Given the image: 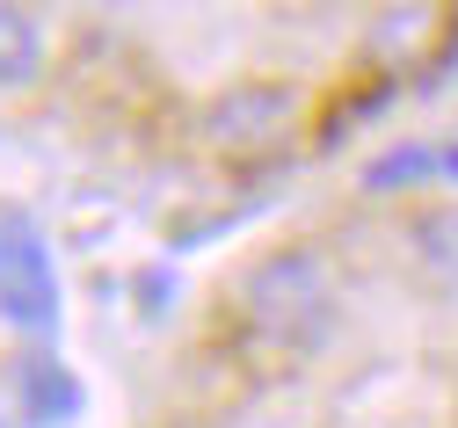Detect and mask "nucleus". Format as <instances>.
Listing matches in <instances>:
<instances>
[{"label":"nucleus","mask_w":458,"mask_h":428,"mask_svg":"<svg viewBox=\"0 0 458 428\" xmlns=\"http://www.w3.org/2000/svg\"><path fill=\"white\" fill-rule=\"evenodd\" d=\"M241 313H248V334L269 341V348H320V334L335 327V276L313 248H276L248 269V290H241Z\"/></svg>","instance_id":"f257e3e1"},{"label":"nucleus","mask_w":458,"mask_h":428,"mask_svg":"<svg viewBox=\"0 0 458 428\" xmlns=\"http://www.w3.org/2000/svg\"><path fill=\"white\" fill-rule=\"evenodd\" d=\"M0 313L15 327H51L59 320V283H51L44 239L22 225H0Z\"/></svg>","instance_id":"f03ea898"},{"label":"nucleus","mask_w":458,"mask_h":428,"mask_svg":"<svg viewBox=\"0 0 458 428\" xmlns=\"http://www.w3.org/2000/svg\"><path fill=\"white\" fill-rule=\"evenodd\" d=\"M284 124H292V95L269 88V80H248V88H225V95L211 102L204 138H211L218 153H255V146H269Z\"/></svg>","instance_id":"7ed1b4c3"},{"label":"nucleus","mask_w":458,"mask_h":428,"mask_svg":"<svg viewBox=\"0 0 458 428\" xmlns=\"http://www.w3.org/2000/svg\"><path fill=\"white\" fill-rule=\"evenodd\" d=\"M422 181H458V138H408L364 167V189H422Z\"/></svg>","instance_id":"20e7f679"},{"label":"nucleus","mask_w":458,"mask_h":428,"mask_svg":"<svg viewBox=\"0 0 458 428\" xmlns=\"http://www.w3.org/2000/svg\"><path fill=\"white\" fill-rule=\"evenodd\" d=\"M44 73V22L22 8H0V88H22Z\"/></svg>","instance_id":"39448f33"},{"label":"nucleus","mask_w":458,"mask_h":428,"mask_svg":"<svg viewBox=\"0 0 458 428\" xmlns=\"http://www.w3.org/2000/svg\"><path fill=\"white\" fill-rule=\"evenodd\" d=\"M22 399H30V421H73V407H81V378L59 371V356H30Z\"/></svg>","instance_id":"423d86ee"},{"label":"nucleus","mask_w":458,"mask_h":428,"mask_svg":"<svg viewBox=\"0 0 458 428\" xmlns=\"http://www.w3.org/2000/svg\"><path fill=\"white\" fill-rule=\"evenodd\" d=\"M415 262H422L437 283H458V204L415 218Z\"/></svg>","instance_id":"0eeeda50"}]
</instances>
